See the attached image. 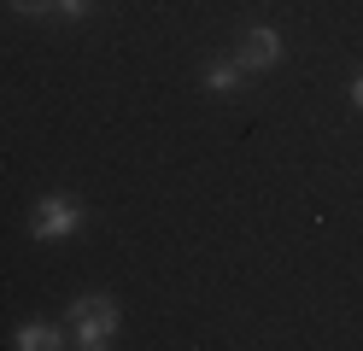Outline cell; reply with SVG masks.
I'll list each match as a JSON object with an SVG mask.
<instances>
[{
	"label": "cell",
	"instance_id": "6da1fadb",
	"mask_svg": "<svg viewBox=\"0 0 363 351\" xmlns=\"http://www.w3.org/2000/svg\"><path fill=\"white\" fill-rule=\"evenodd\" d=\"M71 322H77V340H71V345H82V351H106L111 334H118V304H111L106 293H88V299L71 304Z\"/></svg>",
	"mask_w": 363,
	"mask_h": 351
},
{
	"label": "cell",
	"instance_id": "7a4b0ae2",
	"mask_svg": "<svg viewBox=\"0 0 363 351\" xmlns=\"http://www.w3.org/2000/svg\"><path fill=\"white\" fill-rule=\"evenodd\" d=\"M71 228H82V205L65 199V194L41 199L35 217H30V234H35V240H59V234H71Z\"/></svg>",
	"mask_w": 363,
	"mask_h": 351
},
{
	"label": "cell",
	"instance_id": "3957f363",
	"mask_svg": "<svg viewBox=\"0 0 363 351\" xmlns=\"http://www.w3.org/2000/svg\"><path fill=\"white\" fill-rule=\"evenodd\" d=\"M281 35L276 30H252L246 35V47H240V70H269V65H281Z\"/></svg>",
	"mask_w": 363,
	"mask_h": 351
},
{
	"label": "cell",
	"instance_id": "277c9868",
	"mask_svg": "<svg viewBox=\"0 0 363 351\" xmlns=\"http://www.w3.org/2000/svg\"><path fill=\"white\" fill-rule=\"evenodd\" d=\"M12 345H18V351H53V345H65V334H59L53 322H24Z\"/></svg>",
	"mask_w": 363,
	"mask_h": 351
},
{
	"label": "cell",
	"instance_id": "5b68a950",
	"mask_svg": "<svg viewBox=\"0 0 363 351\" xmlns=\"http://www.w3.org/2000/svg\"><path fill=\"white\" fill-rule=\"evenodd\" d=\"M240 77H246L240 65H211V70H206V88H217V94H235V88H240Z\"/></svg>",
	"mask_w": 363,
	"mask_h": 351
},
{
	"label": "cell",
	"instance_id": "8992f818",
	"mask_svg": "<svg viewBox=\"0 0 363 351\" xmlns=\"http://www.w3.org/2000/svg\"><path fill=\"white\" fill-rule=\"evenodd\" d=\"M59 0H12V12H24V18H41V12H53Z\"/></svg>",
	"mask_w": 363,
	"mask_h": 351
},
{
	"label": "cell",
	"instance_id": "52a82bcc",
	"mask_svg": "<svg viewBox=\"0 0 363 351\" xmlns=\"http://www.w3.org/2000/svg\"><path fill=\"white\" fill-rule=\"evenodd\" d=\"M88 6H94V0H59L53 12H59V18H88Z\"/></svg>",
	"mask_w": 363,
	"mask_h": 351
},
{
	"label": "cell",
	"instance_id": "ba28073f",
	"mask_svg": "<svg viewBox=\"0 0 363 351\" xmlns=\"http://www.w3.org/2000/svg\"><path fill=\"white\" fill-rule=\"evenodd\" d=\"M352 100H357V106H363V77H357V82H352Z\"/></svg>",
	"mask_w": 363,
	"mask_h": 351
}]
</instances>
